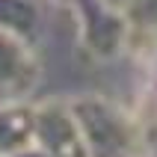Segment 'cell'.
<instances>
[{"label": "cell", "instance_id": "cell-7", "mask_svg": "<svg viewBox=\"0 0 157 157\" xmlns=\"http://www.w3.org/2000/svg\"><path fill=\"white\" fill-rule=\"evenodd\" d=\"M128 24L133 30L157 27V0H133V6L128 9Z\"/></svg>", "mask_w": 157, "mask_h": 157}, {"label": "cell", "instance_id": "cell-4", "mask_svg": "<svg viewBox=\"0 0 157 157\" xmlns=\"http://www.w3.org/2000/svg\"><path fill=\"white\" fill-rule=\"evenodd\" d=\"M36 83H39L36 48L18 42L15 36L0 33V104L30 101Z\"/></svg>", "mask_w": 157, "mask_h": 157}, {"label": "cell", "instance_id": "cell-8", "mask_svg": "<svg viewBox=\"0 0 157 157\" xmlns=\"http://www.w3.org/2000/svg\"><path fill=\"white\" fill-rule=\"evenodd\" d=\"M101 3H107L110 9H116V12H122V15H128V9L133 6V0H101Z\"/></svg>", "mask_w": 157, "mask_h": 157}, {"label": "cell", "instance_id": "cell-2", "mask_svg": "<svg viewBox=\"0 0 157 157\" xmlns=\"http://www.w3.org/2000/svg\"><path fill=\"white\" fill-rule=\"evenodd\" d=\"M62 6L68 9L77 21V36L80 44L86 48L98 59H116L128 48V15L110 9L101 0H62Z\"/></svg>", "mask_w": 157, "mask_h": 157}, {"label": "cell", "instance_id": "cell-5", "mask_svg": "<svg viewBox=\"0 0 157 157\" xmlns=\"http://www.w3.org/2000/svg\"><path fill=\"white\" fill-rule=\"evenodd\" d=\"M36 136V104L6 101L0 104V157H15L33 145Z\"/></svg>", "mask_w": 157, "mask_h": 157}, {"label": "cell", "instance_id": "cell-1", "mask_svg": "<svg viewBox=\"0 0 157 157\" xmlns=\"http://www.w3.org/2000/svg\"><path fill=\"white\" fill-rule=\"evenodd\" d=\"M68 104L77 119L86 157H148V136L136 110L104 95H83Z\"/></svg>", "mask_w": 157, "mask_h": 157}, {"label": "cell", "instance_id": "cell-9", "mask_svg": "<svg viewBox=\"0 0 157 157\" xmlns=\"http://www.w3.org/2000/svg\"><path fill=\"white\" fill-rule=\"evenodd\" d=\"M15 157H51L48 151H42L39 145H30V148H24L21 154H15Z\"/></svg>", "mask_w": 157, "mask_h": 157}, {"label": "cell", "instance_id": "cell-6", "mask_svg": "<svg viewBox=\"0 0 157 157\" xmlns=\"http://www.w3.org/2000/svg\"><path fill=\"white\" fill-rule=\"evenodd\" d=\"M0 33L36 48L44 33L42 0H0Z\"/></svg>", "mask_w": 157, "mask_h": 157}, {"label": "cell", "instance_id": "cell-10", "mask_svg": "<svg viewBox=\"0 0 157 157\" xmlns=\"http://www.w3.org/2000/svg\"><path fill=\"white\" fill-rule=\"evenodd\" d=\"M148 157H157V140H154V142L148 145Z\"/></svg>", "mask_w": 157, "mask_h": 157}, {"label": "cell", "instance_id": "cell-3", "mask_svg": "<svg viewBox=\"0 0 157 157\" xmlns=\"http://www.w3.org/2000/svg\"><path fill=\"white\" fill-rule=\"evenodd\" d=\"M33 145L51 157H86L77 119L68 101H42L36 104V136Z\"/></svg>", "mask_w": 157, "mask_h": 157}]
</instances>
